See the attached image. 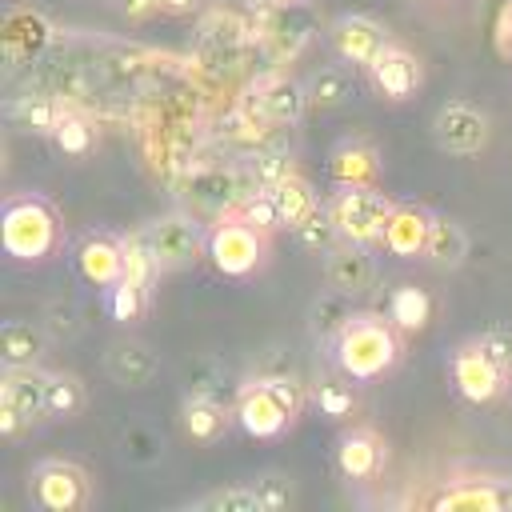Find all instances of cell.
Returning a JSON list of instances; mask_svg holds the SVG:
<instances>
[{
  "label": "cell",
  "instance_id": "obj_32",
  "mask_svg": "<svg viewBox=\"0 0 512 512\" xmlns=\"http://www.w3.org/2000/svg\"><path fill=\"white\" fill-rule=\"evenodd\" d=\"M120 244H124V280H132L140 288H152V280L160 276V264L152 256L148 232H128V236H120Z\"/></svg>",
  "mask_w": 512,
  "mask_h": 512
},
{
  "label": "cell",
  "instance_id": "obj_47",
  "mask_svg": "<svg viewBox=\"0 0 512 512\" xmlns=\"http://www.w3.org/2000/svg\"><path fill=\"white\" fill-rule=\"evenodd\" d=\"M200 8V0H160V12L168 16H192Z\"/></svg>",
  "mask_w": 512,
  "mask_h": 512
},
{
  "label": "cell",
  "instance_id": "obj_18",
  "mask_svg": "<svg viewBox=\"0 0 512 512\" xmlns=\"http://www.w3.org/2000/svg\"><path fill=\"white\" fill-rule=\"evenodd\" d=\"M324 276L336 292L344 296H364L376 280V260L368 252V244H356V240H340L332 252H328V264H324Z\"/></svg>",
  "mask_w": 512,
  "mask_h": 512
},
{
  "label": "cell",
  "instance_id": "obj_40",
  "mask_svg": "<svg viewBox=\"0 0 512 512\" xmlns=\"http://www.w3.org/2000/svg\"><path fill=\"white\" fill-rule=\"evenodd\" d=\"M252 492H256V500H260V512H280V508H288L292 496H296V488H292V480H288L284 472H264V476L252 484Z\"/></svg>",
  "mask_w": 512,
  "mask_h": 512
},
{
  "label": "cell",
  "instance_id": "obj_23",
  "mask_svg": "<svg viewBox=\"0 0 512 512\" xmlns=\"http://www.w3.org/2000/svg\"><path fill=\"white\" fill-rule=\"evenodd\" d=\"M232 420H236V412H228V408H224L216 396H208V392H192V396L180 404V424H184V432H188L192 440H200V444L220 440Z\"/></svg>",
  "mask_w": 512,
  "mask_h": 512
},
{
  "label": "cell",
  "instance_id": "obj_6",
  "mask_svg": "<svg viewBox=\"0 0 512 512\" xmlns=\"http://www.w3.org/2000/svg\"><path fill=\"white\" fill-rule=\"evenodd\" d=\"M28 496L44 512H84L92 504V480L72 460H40L28 472Z\"/></svg>",
  "mask_w": 512,
  "mask_h": 512
},
{
  "label": "cell",
  "instance_id": "obj_14",
  "mask_svg": "<svg viewBox=\"0 0 512 512\" xmlns=\"http://www.w3.org/2000/svg\"><path fill=\"white\" fill-rule=\"evenodd\" d=\"M384 460H388V444H384V436H380L376 428H368V424L344 432L340 444H336V468H340L344 480L368 484V480L380 476Z\"/></svg>",
  "mask_w": 512,
  "mask_h": 512
},
{
  "label": "cell",
  "instance_id": "obj_37",
  "mask_svg": "<svg viewBox=\"0 0 512 512\" xmlns=\"http://www.w3.org/2000/svg\"><path fill=\"white\" fill-rule=\"evenodd\" d=\"M292 232H296V240H300L308 252H324V256H328V252L340 244V228L332 224V216H328V208H324V204H320L304 224H296Z\"/></svg>",
  "mask_w": 512,
  "mask_h": 512
},
{
  "label": "cell",
  "instance_id": "obj_49",
  "mask_svg": "<svg viewBox=\"0 0 512 512\" xmlns=\"http://www.w3.org/2000/svg\"><path fill=\"white\" fill-rule=\"evenodd\" d=\"M272 4H284V8H292V4H308V0H272Z\"/></svg>",
  "mask_w": 512,
  "mask_h": 512
},
{
  "label": "cell",
  "instance_id": "obj_20",
  "mask_svg": "<svg viewBox=\"0 0 512 512\" xmlns=\"http://www.w3.org/2000/svg\"><path fill=\"white\" fill-rule=\"evenodd\" d=\"M432 212L424 204H396L392 208V220L384 228V248L400 260H412V256H424L428 248V232H432Z\"/></svg>",
  "mask_w": 512,
  "mask_h": 512
},
{
  "label": "cell",
  "instance_id": "obj_10",
  "mask_svg": "<svg viewBox=\"0 0 512 512\" xmlns=\"http://www.w3.org/2000/svg\"><path fill=\"white\" fill-rule=\"evenodd\" d=\"M252 188H260V184L252 180L248 168H220V164H212V168H196L188 176V200H196L200 208H208L216 216L232 212Z\"/></svg>",
  "mask_w": 512,
  "mask_h": 512
},
{
  "label": "cell",
  "instance_id": "obj_11",
  "mask_svg": "<svg viewBox=\"0 0 512 512\" xmlns=\"http://www.w3.org/2000/svg\"><path fill=\"white\" fill-rule=\"evenodd\" d=\"M432 136H436V144H440L444 152H452V156H472V152H480V148L488 144V116H484L480 108H472V104L452 100V104H444V108L436 112Z\"/></svg>",
  "mask_w": 512,
  "mask_h": 512
},
{
  "label": "cell",
  "instance_id": "obj_31",
  "mask_svg": "<svg viewBox=\"0 0 512 512\" xmlns=\"http://www.w3.org/2000/svg\"><path fill=\"white\" fill-rule=\"evenodd\" d=\"M64 108H68V104H60L56 96H20V100L12 104V116H16L28 132H36V136H52L56 124H60V116H64Z\"/></svg>",
  "mask_w": 512,
  "mask_h": 512
},
{
  "label": "cell",
  "instance_id": "obj_8",
  "mask_svg": "<svg viewBox=\"0 0 512 512\" xmlns=\"http://www.w3.org/2000/svg\"><path fill=\"white\" fill-rule=\"evenodd\" d=\"M144 232H148V244H152V256H156L160 272H180V268L196 264L200 256H208V232L188 212L156 216Z\"/></svg>",
  "mask_w": 512,
  "mask_h": 512
},
{
  "label": "cell",
  "instance_id": "obj_17",
  "mask_svg": "<svg viewBox=\"0 0 512 512\" xmlns=\"http://www.w3.org/2000/svg\"><path fill=\"white\" fill-rule=\"evenodd\" d=\"M260 36H264V44H268L272 60H276V64H284V60L300 56V52H304V44L312 40V20L304 16V4H292V8L272 4V12H264Z\"/></svg>",
  "mask_w": 512,
  "mask_h": 512
},
{
  "label": "cell",
  "instance_id": "obj_21",
  "mask_svg": "<svg viewBox=\"0 0 512 512\" xmlns=\"http://www.w3.org/2000/svg\"><path fill=\"white\" fill-rule=\"evenodd\" d=\"M328 172L340 188H376L380 180V152L368 140H340L328 156Z\"/></svg>",
  "mask_w": 512,
  "mask_h": 512
},
{
  "label": "cell",
  "instance_id": "obj_29",
  "mask_svg": "<svg viewBox=\"0 0 512 512\" xmlns=\"http://www.w3.org/2000/svg\"><path fill=\"white\" fill-rule=\"evenodd\" d=\"M428 316H432V300H428L424 288L400 284V288L392 292V300H388V320H392L400 332H420V328L428 324Z\"/></svg>",
  "mask_w": 512,
  "mask_h": 512
},
{
  "label": "cell",
  "instance_id": "obj_19",
  "mask_svg": "<svg viewBox=\"0 0 512 512\" xmlns=\"http://www.w3.org/2000/svg\"><path fill=\"white\" fill-rule=\"evenodd\" d=\"M76 268L96 288H112L116 280H124V244H120V236L88 232L76 248Z\"/></svg>",
  "mask_w": 512,
  "mask_h": 512
},
{
  "label": "cell",
  "instance_id": "obj_28",
  "mask_svg": "<svg viewBox=\"0 0 512 512\" xmlns=\"http://www.w3.org/2000/svg\"><path fill=\"white\" fill-rule=\"evenodd\" d=\"M44 388H48V420H76L88 404L84 384L72 372H44Z\"/></svg>",
  "mask_w": 512,
  "mask_h": 512
},
{
  "label": "cell",
  "instance_id": "obj_7",
  "mask_svg": "<svg viewBox=\"0 0 512 512\" xmlns=\"http://www.w3.org/2000/svg\"><path fill=\"white\" fill-rule=\"evenodd\" d=\"M48 420V388L40 368H4L0 376V432L12 440Z\"/></svg>",
  "mask_w": 512,
  "mask_h": 512
},
{
  "label": "cell",
  "instance_id": "obj_24",
  "mask_svg": "<svg viewBox=\"0 0 512 512\" xmlns=\"http://www.w3.org/2000/svg\"><path fill=\"white\" fill-rule=\"evenodd\" d=\"M44 352H48V336H44L40 324L8 320L0 328V360H4V368H36Z\"/></svg>",
  "mask_w": 512,
  "mask_h": 512
},
{
  "label": "cell",
  "instance_id": "obj_25",
  "mask_svg": "<svg viewBox=\"0 0 512 512\" xmlns=\"http://www.w3.org/2000/svg\"><path fill=\"white\" fill-rule=\"evenodd\" d=\"M432 508L440 512H500V500H496V480L492 476H464L456 484H448Z\"/></svg>",
  "mask_w": 512,
  "mask_h": 512
},
{
  "label": "cell",
  "instance_id": "obj_39",
  "mask_svg": "<svg viewBox=\"0 0 512 512\" xmlns=\"http://www.w3.org/2000/svg\"><path fill=\"white\" fill-rule=\"evenodd\" d=\"M144 308H148V288H140V284H132V280H116V284L108 288V312H112L120 324L140 320Z\"/></svg>",
  "mask_w": 512,
  "mask_h": 512
},
{
  "label": "cell",
  "instance_id": "obj_26",
  "mask_svg": "<svg viewBox=\"0 0 512 512\" xmlns=\"http://www.w3.org/2000/svg\"><path fill=\"white\" fill-rule=\"evenodd\" d=\"M272 192V200H276V212H280V224L284 228H296V224H304L316 208H320V196H316V188L300 176V172H292L288 180H280V184H272L268 188Z\"/></svg>",
  "mask_w": 512,
  "mask_h": 512
},
{
  "label": "cell",
  "instance_id": "obj_2",
  "mask_svg": "<svg viewBox=\"0 0 512 512\" xmlns=\"http://www.w3.org/2000/svg\"><path fill=\"white\" fill-rule=\"evenodd\" d=\"M332 352L348 380H376L400 360V336L392 320L372 312H352L348 324L336 332Z\"/></svg>",
  "mask_w": 512,
  "mask_h": 512
},
{
  "label": "cell",
  "instance_id": "obj_1",
  "mask_svg": "<svg viewBox=\"0 0 512 512\" xmlns=\"http://www.w3.org/2000/svg\"><path fill=\"white\" fill-rule=\"evenodd\" d=\"M0 240H4V252L20 264H40L48 256L60 252L64 244V228H60V216L56 208L36 196V192H16L4 200V212H0Z\"/></svg>",
  "mask_w": 512,
  "mask_h": 512
},
{
  "label": "cell",
  "instance_id": "obj_42",
  "mask_svg": "<svg viewBox=\"0 0 512 512\" xmlns=\"http://www.w3.org/2000/svg\"><path fill=\"white\" fill-rule=\"evenodd\" d=\"M316 404H320V412L332 416V420H344V416H352V408H356L352 392H348L344 384H336V380L316 384Z\"/></svg>",
  "mask_w": 512,
  "mask_h": 512
},
{
  "label": "cell",
  "instance_id": "obj_34",
  "mask_svg": "<svg viewBox=\"0 0 512 512\" xmlns=\"http://www.w3.org/2000/svg\"><path fill=\"white\" fill-rule=\"evenodd\" d=\"M52 140H56V148H60V152H68V156H88V152H92V144H96V128H92V120H88V116H80V112L64 108V116H60V124H56V132H52Z\"/></svg>",
  "mask_w": 512,
  "mask_h": 512
},
{
  "label": "cell",
  "instance_id": "obj_3",
  "mask_svg": "<svg viewBox=\"0 0 512 512\" xmlns=\"http://www.w3.org/2000/svg\"><path fill=\"white\" fill-rule=\"evenodd\" d=\"M304 388L292 380V376H260V380H248L240 384L236 392V424L256 436V440H272L280 436L284 428L296 424V416L304 412Z\"/></svg>",
  "mask_w": 512,
  "mask_h": 512
},
{
  "label": "cell",
  "instance_id": "obj_9",
  "mask_svg": "<svg viewBox=\"0 0 512 512\" xmlns=\"http://www.w3.org/2000/svg\"><path fill=\"white\" fill-rule=\"evenodd\" d=\"M448 372H452L456 392H460L464 400H472V404H488V400L504 396V388H508V380H512V372H504L480 340L460 344V348L452 352Z\"/></svg>",
  "mask_w": 512,
  "mask_h": 512
},
{
  "label": "cell",
  "instance_id": "obj_46",
  "mask_svg": "<svg viewBox=\"0 0 512 512\" xmlns=\"http://www.w3.org/2000/svg\"><path fill=\"white\" fill-rule=\"evenodd\" d=\"M120 8H124L128 20H148V16L160 12V0H120Z\"/></svg>",
  "mask_w": 512,
  "mask_h": 512
},
{
  "label": "cell",
  "instance_id": "obj_12",
  "mask_svg": "<svg viewBox=\"0 0 512 512\" xmlns=\"http://www.w3.org/2000/svg\"><path fill=\"white\" fill-rule=\"evenodd\" d=\"M328 44L336 48V56L344 64H364L368 68L384 52L388 32H384L380 20H372L364 12H348V16H340V20L328 24Z\"/></svg>",
  "mask_w": 512,
  "mask_h": 512
},
{
  "label": "cell",
  "instance_id": "obj_13",
  "mask_svg": "<svg viewBox=\"0 0 512 512\" xmlns=\"http://www.w3.org/2000/svg\"><path fill=\"white\" fill-rule=\"evenodd\" d=\"M368 72H372V84H376V92L384 96V100H408V96H416V88L424 84V64L416 60V52H408L404 44H384V52L368 64Z\"/></svg>",
  "mask_w": 512,
  "mask_h": 512
},
{
  "label": "cell",
  "instance_id": "obj_16",
  "mask_svg": "<svg viewBox=\"0 0 512 512\" xmlns=\"http://www.w3.org/2000/svg\"><path fill=\"white\" fill-rule=\"evenodd\" d=\"M0 44H4V64L36 60V56L52 44V24H48L36 8H8Z\"/></svg>",
  "mask_w": 512,
  "mask_h": 512
},
{
  "label": "cell",
  "instance_id": "obj_36",
  "mask_svg": "<svg viewBox=\"0 0 512 512\" xmlns=\"http://www.w3.org/2000/svg\"><path fill=\"white\" fill-rule=\"evenodd\" d=\"M240 220H248L252 228H260L264 236H272L276 228H284L280 224V212H276V200H272V192L268 188H252L236 208H232Z\"/></svg>",
  "mask_w": 512,
  "mask_h": 512
},
{
  "label": "cell",
  "instance_id": "obj_35",
  "mask_svg": "<svg viewBox=\"0 0 512 512\" xmlns=\"http://www.w3.org/2000/svg\"><path fill=\"white\" fill-rule=\"evenodd\" d=\"M244 168L252 172V180H256L260 188H272V184H280V180H288V176L296 172L292 156H288V152H280V148H256V152L248 156V164H244Z\"/></svg>",
  "mask_w": 512,
  "mask_h": 512
},
{
  "label": "cell",
  "instance_id": "obj_41",
  "mask_svg": "<svg viewBox=\"0 0 512 512\" xmlns=\"http://www.w3.org/2000/svg\"><path fill=\"white\" fill-rule=\"evenodd\" d=\"M196 512H260V500L252 488H224L192 504Z\"/></svg>",
  "mask_w": 512,
  "mask_h": 512
},
{
  "label": "cell",
  "instance_id": "obj_5",
  "mask_svg": "<svg viewBox=\"0 0 512 512\" xmlns=\"http://www.w3.org/2000/svg\"><path fill=\"white\" fill-rule=\"evenodd\" d=\"M324 208H328L332 224L340 228V240L380 244L396 204L380 188H340Z\"/></svg>",
  "mask_w": 512,
  "mask_h": 512
},
{
  "label": "cell",
  "instance_id": "obj_38",
  "mask_svg": "<svg viewBox=\"0 0 512 512\" xmlns=\"http://www.w3.org/2000/svg\"><path fill=\"white\" fill-rule=\"evenodd\" d=\"M348 300H352V296H344V292L332 288V292L312 308V328H316L320 340H336V332L348 324V316H352Z\"/></svg>",
  "mask_w": 512,
  "mask_h": 512
},
{
  "label": "cell",
  "instance_id": "obj_22",
  "mask_svg": "<svg viewBox=\"0 0 512 512\" xmlns=\"http://www.w3.org/2000/svg\"><path fill=\"white\" fill-rule=\"evenodd\" d=\"M108 376L120 388H144L160 376V356L140 340H116L108 348Z\"/></svg>",
  "mask_w": 512,
  "mask_h": 512
},
{
  "label": "cell",
  "instance_id": "obj_15",
  "mask_svg": "<svg viewBox=\"0 0 512 512\" xmlns=\"http://www.w3.org/2000/svg\"><path fill=\"white\" fill-rule=\"evenodd\" d=\"M248 104L256 112H264L272 124H296L304 116V108H308V88L296 84L288 72H268V76H260L252 84Z\"/></svg>",
  "mask_w": 512,
  "mask_h": 512
},
{
  "label": "cell",
  "instance_id": "obj_27",
  "mask_svg": "<svg viewBox=\"0 0 512 512\" xmlns=\"http://www.w3.org/2000/svg\"><path fill=\"white\" fill-rule=\"evenodd\" d=\"M424 256H428L436 268H460L464 256H468V236H464V228H460L456 220H448V216H436V220H432V232H428Z\"/></svg>",
  "mask_w": 512,
  "mask_h": 512
},
{
  "label": "cell",
  "instance_id": "obj_48",
  "mask_svg": "<svg viewBox=\"0 0 512 512\" xmlns=\"http://www.w3.org/2000/svg\"><path fill=\"white\" fill-rule=\"evenodd\" d=\"M496 480V500H500V512H512V476H492Z\"/></svg>",
  "mask_w": 512,
  "mask_h": 512
},
{
  "label": "cell",
  "instance_id": "obj_30",
  "mask_svg": "<svg viewBox=\"0 0 512 512\" xmlns=\"http://www.w3.org/2000/svg\"><path fill=\"white\" fill-rule=\"evenodd\" d=\"M268 128H272V120H268L264 112H256L252 104H240V108H232V112L224 116L220 136L232 140V144H240V148H264Z\"/></svg>",
  "mask_w": 512,
  "mask_h": 512
},
{
  "label": "cell",
  "instance_id": "obj_45",
  "mask_svg": "<svg viewBox=\"0 0 512 512\" xmlns=\"http://www.w3.org/2000/svg\"><path fill=\"white\" fill-rule=\"evenodd\" d=\"M48 316H52V320H48V328H52L56 336H60V332H64V336H72V332H76V316H72V308L52 304V308H48Z\"/></svg>",
  "mask_w": 512,
  "mask_h": 512
},
{
  "label": "cell",
  "instance_id": "obj_44",
  "mask_svg": "<svg viewBox=\"0 0 512 512\" xmlns=\"http://www.w3.org/2000/svg\"><path fill=\"white\" fill-rule=\"evenodd\" d=\"M488 352H492V360L504 368V372H512V332H500V328H492V332H484V336H476Z\"/></svg>",
  "mask_w": 512,
  "mask_h": 512
},
{
  "label": "cell",
  "instance_id": "obj_43",
  "mask_svg": "<svg viewBox=\"0 0 512 512\" xmlns=\"http://www.w3.org/2000/svg\"><path fill=\"white\" fill-rule=\"evenodd\" d=\"M492 44L504 60H512V0H504L496 20H492Z\"/></svg>",
  "mask_w": 512,
  "mask_h": 512
},
{
  "label": "cell",
  "instance_id": "obj_33",
  "mask_svg": "<svg viewBox=\"0 0 512 512\" xmlns=\"http://www.w3.org/2000/svg\"><path fill=\"white\" fill-rule=\"evenodd\" d=\"M352 96V72L344 64H328L308 80V104L316 108H336Z\"/></svg>",
  "mask_w": 512,
  "mask_h": 512
},
{
  "label": "cell",
  "instance_id": "obj_4",
  "mask_svg": "<svg viewBox=\"0 0 512 512\" xmlns=\"http://www.w3.org/2000/svg\"><path fill=\"white\" fill-rule=\"evenodd\" d=\"M268 256V236L240 220L236 212L216 216L208 228V260L220 276H252Z\"/></svg>",
  "mask_w": 512,
  "mask_h": 512
}]
</instances>
